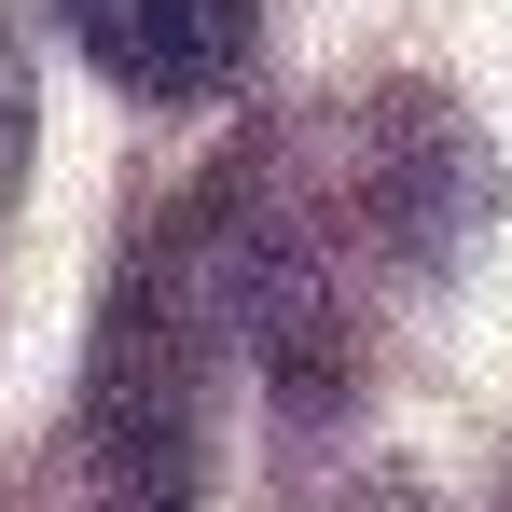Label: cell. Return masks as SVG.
<instances>
[{
    "mask_svg": "<svg viewBox=\"0 0 512 512\" xmlns=\"http://www.w3.org/2000/svg\"><path fill=\"white\" fill-rule=\"evenodd\" d=\"M208 360H222V305L194 277V236L111 277L97 319V374H84V457H97V512H208Z\"/></svg>",
    "mask_w": 512,
    "mask_h": 512,
    "instance_id": "6da1fadb",
    "label": "cell"
},
{
    "mask_svg": "<svg viewBox=\"0 0 512 512\" xmlns=\"http://www.w3.org/2000/svg\"><path fill=\"white\" fill-rule=\"evenodd\" d=\"M56 28L139 111H194V97L250 84V56H263V0H56Z\"/></svg>",
    "mask_w": 512,
    "mask_h": 512,
    "instance_id": "7a4b0ae2",
    "label": "cell"
},
{
    "mask_svg": "<svg viewBox=\"0 0 512 512\" xmlns=\"http://www.w3.org/2000/svg\"><path fill=\"white\" fill-rule=\"evenodd\" d=\"M28 125H42V84H28V28L0 0V222H14V180H28Z\"/></svg>",
    "mask_w": 512,
    "mask_h": 512,
    "instance_id": "3957f363",
    "label": "cell"
}]
</instances>
